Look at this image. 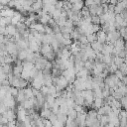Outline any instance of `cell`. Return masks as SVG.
Wrapping results in <instances>:
<instances>
[{
	"label": "cell",
	"mask_w": 127,
	"mask_h": 127,
	"mask_svg": "<svg viewBox=\"0 0 127 127\" xmlns=\"http://www.w3.org/2000/svg\"><path fill=\"white\" fill-rule=\"evenodd\" d=\"M49 120L52 122V124H53V125H56V124L58 123V117H57V115H56V114H54V113L51 115V117L49 118Z\"/></svg>",
	"instance_id": "25"
},
{
	"label": "cell",
	"mask_w": 127,
	"mask_h": 127,
	"mask_svg": "<svg viewBox=\"0 0 127 127\" xmlns=\"http://www.w3.org/2000/svg\"><path fill=\"white\" fill-rule=\"evenodd\" d=\"M25 96H26V99H31V98L35 97L34 92H33V87L31 85L28 86L27 88H25Z\"/></svg>",
	"instance_id": "15"
},
{
	"label": "cell",
	"mask_w": 127,
	"mask_h": 127,
	"mask_svg": "<svg viewBox=\"0 0 127 127\" xmlns=\"http://www.w3.org/2000/svg\"><path fill=\"white\" fill-rule=\"evenodd\" d=\"M8 4H9V1H5V0H0V5H2V6H5V5H7V6H8Z\"/></svg>",
	"instance_id": "27"
},
{
	"label": "cell",
	"mask_w": 127,
	"mask_h": 127,
	"mask_svg": "<svg viewBox=\"0 0 127 127\" xmlns=\"http://www.w3.org/2000/svg\"><path fill=\"white\" fill-rule=\"evenodd\" d=\"M121 38L120 36V33L119 31H114V32H110V33H107V39H106V43H110L112 45H114V43L119 40Z\"/></svg>",
	"instance_id": "2"
},
{
	"label": "cell",
	"mask_w": 127,
	"mask_h": 127,
	"mask_svg": "<svg viewBox=\"0 0 127 127\" xmlns=\"http://www.w3.org/2000/svg\"><path fill=\"white\" fill-rule=\"evenodd\" d=\"M34 67H35V64H34V63H31V62H28V61L23 62V68H24V70L30 71V70H32Z\"/></svg>",
	"instance_id": "14"
},
{
	"label": "cell",
	"mask_w": 127,
	"mask_h": 127,
	"mask_svg": "<svg viewBox=\"0 0 127 127\" xmlns=\"http://www.w3.org/2000/svg\"><path fill=\"white\" fill-rule=\"evenodd\" d=\"M104 105V99L103 98H99V97H95L94 102L92 104V108L95 110H98L99 108H101Z\"/></svg>",
	"instance_id": "10"
},
{
	"label": "cell",
	"mask_w": 127,
	"mask_h": 127,
	"mask_svg": "<svg viewBox=\"0 0 127 127\" xmlns=\"http://www.w3.org/2000/svg\"><path fill=\"white\" fill-rule=\"evenodd\" d=\"M41 93L43 94V95H45V96H47V95H49V86H46V85H43V87L41 88Z\"/></svg>",
	"instance_id": "24"
},
{
	"label": "cell",
	"mask_w": 127,
	"mask_h": 127,
	"mask_svg": "<svg viewBox=\"0 0 127 127\" xmlns=\"http://www.w3.org/2000/svg\"><path fill=\"white\" fill-rule=\"evenodd\" d=\"M84 5L86 6V7H90V6H92V5H94V1H91V0H87V1H85L84 2Z\"/></svg>",
	"instance_id": "26"
},
{
	"label": "cell",
	"mask_w": 127,
	"mask_h": 127,
	"mask_svg": "<svg viewBox=\"0 0 127 127\" xmlns=\"http://www.w3.org/2000/svg\"><path fill=\"white\" fill-rule=\"evenodd\" d=\"M79 43L81 44V45H89L88 44V41H87V38H86V36H84V35H82L80 38H79Z\"/></svg>",
	"instance_id": "23"
},
{
	"label": "cell",
	"mask_w": 127,
	"mask_h": 127,
	"mask_svg": "<svg viewBox=\"0 0 127 127\" xmlns=\"http://www.w3.org/2000/svg\"><path fill=\"white\" fill-rule=\"evenodd\" d=\"M91 48L96 52V54H98V53H101L102 52V50H103V44H101V43H99L98 41H96V42H94V43H92L91 45Z\"/></svg>",
	"instance_id": "11"
},
{
	"label": "cell",
	"mask_w": 127,
	"mask_h": 127,
	"mask_svg": "<svg viewBox=\"0 0 127 127\" xmlns=\"http://www.w3.org/2000/svg\"><path fill=\"white\" fill-rule=\"evenodd\" d=\"M86 38H87V41H88V44L89 45H91L92 43H94V42L97 41L96 34H88V35H86Z\"/></svg>",
	"instance_id": "21"
},
{
	"label": "cell",
	"mask_w": 127,
	"mask_h": 127,
	"mask_svg": "<svg viewBox=\"0 0 127 127\" xmlns=\"http://www.w3.org/2000/svg\"><path fill=\"white\" fill-rule=\"evenodd\" d=\"M52 52H55V51L53 50V47H52L50 44H43V45H42L40 54H41L43 57L47 56L48 54H50V53H52Z\"/></svg>",
	"instance_id": "5"
},
{
	"label": "cell",
	"mask_w": 127,
	"mask_h": 127,
	"mask_svg": "<svg viewBox=\"0 0 127 127\" xmlns=\"http://www.w3.org/2000/svg\"><path fill=\"white\" fill-rule=\"evenodd\" d=\"M100 17L99 16H91V23L94 25H100Z\"/></svg>",
	"instance_id": "22"
},
{
	"label": "cell",
	"mask_w": 127,
	"mask_h": 127,
	"mask_svg": "<svg viewBox=\"0 0 127 127\" xmlns=\"http://www.w3.org/2000/svg\"><path fill=\"white\" fill-rule=\"evenodd\" d=\"M15 13H16V11L13 10L12 8H9L8 6H5V8L0 11L1 17H5V18H12L15 15Z\"/></svg>",
	"instance_id": "3"
},
{
	"label": "cell",
	"mask_w": 127,
	"mask_h": 127,
	"mask_svg": "<svg viewBox=\"0 0 127 127\" xmlns=\"http://www.w3.org/2000/svg\"><path fill=\"white\" fill-rule=\"evenodd\" d=\"M43 6H44V3H43L42 1H35L34 4H33V6H32V9H33V11L36 13V12H38V11L43 10Z\"/></svg>",
	"instance_id": "13"
},
{
	"label": "cell",
	"mask_w": 127,
	"mask_h": 127,
	"mask_svg": "<svg viewBox=\"0 0 127 127\" xmlns=\"http://www.w3.org/2000/svg\"><path fill=\"white\" fill-rule=\"evenodd\" d=\"M68 85H69V83H68L67 79H66L64 76L61 75V76L59 77V80H58V83H57L56 87H57L58 91H63V90H64V89H66Z\"/></svg>",
	"instance_id": "1"
},
{
	"label": "cell",
	"mask_w": 127,
	"mask_h": 127,
	"mask_svg": "<svg viewBox=\"0 0 127 127\" xmlns=\"http://www.w3.org/2000/svg\"><path fill=\"white\" fill-rule=\"evenodd\" d=\"M77 115H78V113H77L74 109H69V110H68V113H67V117H68V119L75 120V119L77 118Z\"/></svg>",
	"instance_id": "20"
},
{
	"label": "cell",
	"mask_w": 127,
	"mask_h": 127,
	"mask_svg": "<svg viewBox=\"0 0 127 127\" xmlns=\"http://www.w3.org/2000/svg\"><path fill=\"white\" fill-rule=\"evenodd\" d=\"M52 114H53L52 109H44V108H43V109L40 111V116H41V118H43V119H49Z\"/></svg>",
	"instance_id": "12"
},
{
	"label": "cell",
	"mask_w": 127,
	"mask_h": 127,
	"mask_svg": "<svg viewBox=\"0 0 127 127\" xmlns=\"http://www.w3.org/2000/svg\"><path fill=\"white\" fill-rule=\"evenodd\" d=\"M45 102H47V103L50 105L51 109H52V107H53V106L55 105V103H56V98H55L54 96H52V95H47Z\"/></svg>",
	"instance_id": "19"
},
{
	"label": "cell",
	"mask_w": 127,
	"mask_h": 127,
	"mask_svg": "<svg viewBox=\"0 0 127 127\" xmlns=\"http://www.w3.org/2000/svg\"><path fill=\"white\" fill-rule=\"evenodd\" d=\"M57 117H58V121L61 122V123H63V124H64V125H65V123H66V121L68 119V117H67L66 114H62V113L57 114Z\"/></svg>",
	"instance_id": "18"
},
{
	"label": "cell",
	"mask_w": 127,
	"mask_h": 127,
	"mask_svg": "<svg viewBox=\"0 0 127 127\" xmlns=\"http://www.w3.org/2000/svg\"><path fill=\"white\" fill-rule=\"evenodd\" d=\"M69 2L72 5V10L75 12H80L82 10V8L85 6L84 2H82V1H69Z\"/></svg>",
	"instance_id": "6"
},
{
	"label": "cell",
	"mask_w": 127,
	"mask_h": 127,
	"mask_svg": "<svg viewBox=\"0 0 127 127\" xmlns=\"http://www.w3.org/2000/svg\"><path fill=\"white\" fill-rule=\"evenodd\" d=\"M113 63L119 67V66H121L124 63H125V59H123V58H120V57H113Z\"/></svg>",
	"instance_id": "17"
},
{
	"label": "cell",
	"mask_w": 127,
	"mask_h": 127,
	"mask_svg": "<svg viewBox=\"0 0 127 127\" xmlns=\"http://www.w3.org/2000/svg\"><path fill=\"white\" fill-rule=\"evenodd\" d=\"M27 56H28V53L26 50H20L18 53V60L21 62H25L27 60Z\"/></svg>",
	"instance_id": "16"
},
{
	"label": "cell",
	"mask_w": 127,
	"mask_h": 127,
	"mask_svg": "<svg viewBox=\"0 0 127 127\" xmlns=\"http://www.w3.org/2000/svg\"><path fill=\"white\" fill-rule=\"evenodd\" d=\"M34 100H35V97L31 98V99H26L22 104L23 108H25L26 110H31V109H34Z\"/></svg>",
	"instance_id": "9"
},
{
	"label": "cell",
	"mask_w": 127,
	"mask_h": 127,
	"mask_svg": "<svg viewBox=\"0 0 127 127\" xmlns=\"http://www.w3.org/2000/svg\"><path fill=\"white\" fill-rule=\"evenodd\" d=\"M96 36H97V41L101 44H105L106 43V39H107V33L104 31V30H100L99 32L96 33Z\"/></svg>",
	"instance_id": "7"
},
{
	"label": "cell",
	"mask_w": 127,
	"mask_h": 127,
	"mask_svg": "<svg viewBox=\"0 0 127 127\" xmlns=\"http://www.w3.org/2000/svg\"><path fill=\"white\" fill-rule=\"evenodd\" d=\"M30 28H31L32 30H35V31H36V32H38V33L45 34V26H44L43 24L39 23V22H36V23L32 24Z\"/></svg>",
	"instance_id": "8"
},
{
	"label": "cell",
	"mask_w": 127,
	"mask_h": 127,
	"mask_svg": "<svg viewBox=\"0 0 127 127\" xmlns=\"http://www.w3.org/2000/svg\"><path fill=\"white\" fill-rule=\"evenodd\" d=\"M114 50V45L110 44V43H105L103 45V50H102V54L104 56H111Z\"/></svg>",
	"instance_id": "4"
}]
</instances>
